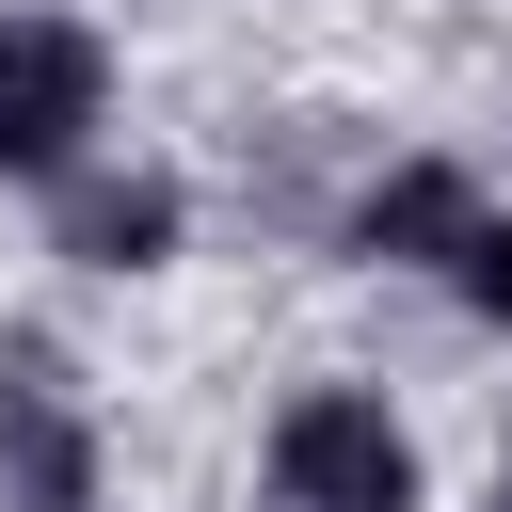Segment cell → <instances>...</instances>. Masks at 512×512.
<instances>
[{
  "instance_id": "3957f363",
  "label": "cell",
  "mask_w": 512,
  "mask_h": 512,
  "mask_svg": "<svg viewBox=\"0 0 512 512\" xmlns=\"http://www.w3.org/2000/svg\"><path fill=\"white\" fill-rule=\"evenodd\" d=\"M480 304H496V320H512V224H496V240H480Z\"/></svg>"
},
{
  "instance_id": "7a4b0ae2",
  "label": "cell",
  "mask_w": 512,
  "mask_h": 512,
  "mask_svg": "<svg viewBox=\"0 0 512 512\" xmlns=\"http://www.w3.org/2000/svg\"><path fill=\"white\" fill-rule=\"evenodd\" d=\"M80 112H96V48L16 16V32H0V160H64Z\"/></svg>"
},
{
  "instance_id": "6da1fadb",
  "label": "cell",
  "mask_w": 512,
  "mask_h": 512,
  "mask_svg": "<svg viewBox=\"0 0 512 512\" xmlns=\"http://www.w3.org/2000/svg\"><path fill=\"white\" fill-rule=\"evenodd\" d=\"M272 464H288L304 512H400V496H416V448H400L368 400H304V416L272 432Z\"/></svg>"
}]
</instances>
